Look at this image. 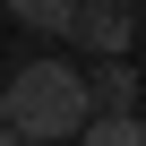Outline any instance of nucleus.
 <instances>
[{
	"mask_svg": "<svg viewBox=\"0 0 146 146\" xmlns=\"http://www.w3.org/2000/svg\"><path fill=\"white\" fill-rule=\"evenodd\" d=\"M137 103H146V95H137ZM137 120H146V112H137Z\"/></svg>",
	"mask_w": 146,
	"mask_h": 146,
	"instance_id": "6e6552de",
	"label": "nucleus"
},
{
	"mask_svg": "<svg viewBox=\"0 0 146 146\" xmlns=\"http://www.w3.org/2000/svg\"><path fill=\"white\" fill-rule=\"evenodd\" d=\"M0 120H9V112H0Z\"/></svg>",
	"mask_w": 146,
	"mask_h": 146,
	"instance_id": "1a4fd4ad",
	"label": "nucleus"
},
{
	"mask_svg": "<svg viewBox=\"0 0 146 146\" xmlns=\"http://www.w3.org/2000/svg\"><path fill=\"white\" fill-rule=\"evenodd\" d=\"M0 112H9V129L26 146H60V137H78L86 129V69H69V60H26L9 69V86H0Z\"/></svg>",
	"mask_w": 146,
	"mask_h": 146,
	"instance_id": "f257e3e1",
	"label": "nucleus"
},
{
	"mask_svg": "<svg viewBox=\"0 0 146 146\" xmlns=\"http://www.w3.org/2000/svg\"><path fill=\"white\" fill-rule=\"evenodd\" d=\"M9 17H17V26H35V35H69L78 0H9Z\"/></svg>",
	"mask_w": 146,
	"mask_h": 146,
	"instance_id": "39448f33",
	"label": "nucleus"
},
{
	"mask_svg": "<svg viewBox=\"0 0 146 146\" xmlns=\"http://www.w3.org/2000/svg\"><path fill=\"white\" fill-rule=\"evenodd\" d=\"M112 9H137V0H112Z\"/></svg>",
	"mask_w": 146,
	"mask_h": 146,
	"instance_id": "0eeeda50",
	"label": "nucleus"
},
{
	"mask_svg": "<svg viewBox=\"0 0 146 146\" xmlns=\"http://www.w3.org/2000/svg\"><path fill=\"white\" fill-rule=\"evenodd\" d=\"M0 146H26V137H17V129H9V120H0Z\"/></svg>",
	"mask_w": 146,
	"mask_h": 146,
	"instance_id": "423d86ee",
	"label": "nucleus"
},
{
	"mask_svg": "<svg viewBox=\"0 0 146 146\" xmlns=\"http://www.w3.org/2000/svg\"><path fill=\"white\" fill-rule=\"evenodd\" d=\"M78 146H146V120L137 112H86Z\"/></svg>",
	"mask_w": 146,
	"mask_h": 146,
	"instance_id": "20e7f679",
	"label": "nucleus"
},
{
	"mask_svg": "<svg viewBox=\"0 0 146 146\" xmlns=\"http://www.w3.org/2000/svg\"><path fill=\"white\" fill-rule=\"evenodd\" d=\"M137 95H146V86H137L129 60H95V69H86V103H95V112H137Z\"/></svg>",
	"mask_w": 146,
	"mask_h": 146,
	"instance_id": "7ed1b4c3",
	"label": "nucleus"
},
{
	"mask_svg": "<svg viewBox=\"0 0 146 146\" xmlns=\"http://www.w3.org/2000/svg\"><path fill=\"white\" fill-rule=\"evenodd\" d=\"M69 43H86L95 60H129V43H137V9H112V0H78V17H69Z\"/></svg>",
	"mask_w": 146,
	"mask_h": 146,
	"instance_id": "f03ea898",
	"label": "nucleus"
}]
</instances>
